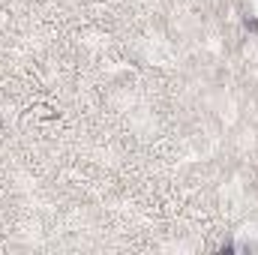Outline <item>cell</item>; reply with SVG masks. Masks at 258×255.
I'll return each instance as SVG.
<instances>
[{
    "label": "cell",
    "instance_id": "obj_1",
    "mask_svg": "<svg viewBox=\"0 0 258 255\" xmlns=\"http://www.w3.org/2000/svg\"><path fill=\"white\" fill-rule=\"evenodd\" d=\"M30 114H33L36 120H54V117H57V111H54V108H48V105H33V108H30Z\"/></svg>",
    "mask_w": 258,
    "mask_h": 255
}]
</instances>
